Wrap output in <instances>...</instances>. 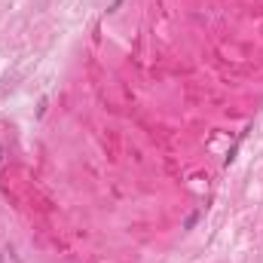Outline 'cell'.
<instances>
[{
  "label": "cell",
  "mask_w": 263,
  "mask_h": 263,
  "mask_svg": "<svg viewBox=\"0 0 263 263\" xmlns=\"http://www.w3.org/2000/svg\"><path fill=\"white\" fill-rule=\"evenodd\" d=\"M242 138H245V135H242ZM242 138H239V141H236V144L230 147V153H227V159H223V168H230V165L236 162V153H239V147H242Z\"/></svg>",
  "instance_id": "1"
},
{
  "label": "cell",
  "mask_w": 263,
  "mask_h": 263,
  "mask_svg": "<svg viewBox=\"0 0 263 263\" xmlns=\"http://www.w3.org/2000/svg\"><path fill=\"white\" fill-rule=\"evenodd\" d=\"M199 217H202V211H190V214H187V220H184V230H193L196 223H199Z\"/></svg>",
  "instance_id": "2"
},
{
  "label": "cell",
  "mask_w": 263,
  "mask_h": 263,
  "mask_svg": "<svg viewBox=\"0 0 263 263\" xmlns=\"http://www.w3.org/2000/svg\"><path fill=\"white\" fill-rule=\"evenodd\" d=\"M7 156H10V153H7V147H4V138H0V168L7 165Z\"/></svg>",
  "instance_id": "3"
},
{
  "label": "cell",
  "mask_w": 263,
  "mask_h": 263,
  "mask_svg": "<svg viewBox=\"0 0 263 263\" xmlns=\"http://www.w3.org/2000/svg\"><path fill=\"white\" fill-rule=\"evenodd\" d=\"M123 4H126V0H114V4H110V10H107V13H117V10H120Z\"/></svg>",
  "instance_id": "4"
}]
</instances>
